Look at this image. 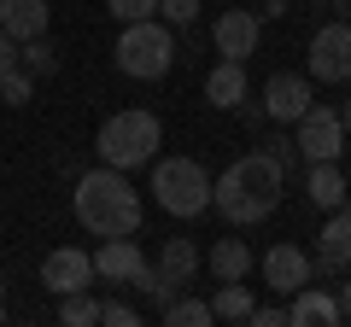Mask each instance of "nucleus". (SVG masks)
<instances>
[{
    "instance_id": "ddd939ff",
    "label": "nucleus",
    "mask_w": 351,
    "mask_h": 327,
    "mask_svg": "<svg viewBox=\"0 0 351 327\" xmlns=\"http://www.w3.org/2000/svg\"><path fill=\"white\" fill-rule=\"evenodd\" d=\"M316 269H322V275L351 269V205L328 211V222L316 228Z\"/></svg>"
},
{
    "instance_id": "cd10ccee",
    "label": "nucleus",
    "mask_w": 351,
    "mask_h": 327,
    "mask_svg": "<svg viewBox=\"0 0 351 327\" xmlns=\"http://www.w3.org/2000/svg\"><path fill=\"white\" fill-rule=\"evenodd\" d=\"M100 322H106V327H141V310H135V304L106 298V304H100Z\"/></svg>"
},
{
    "instance_id": "aec40b11",
    "label": "nucleus",
    "mask_w": 351,
    "mask_h": 327,
    "mask_svg": "<svg viewBox=\"0 0 351 327\" xmlns=\"http://www.w3.org/2000/svg\"><path fill=\"white\" fill-rule=\"evenodd\" d=\"M252 292H246V280H217V298H211V315L217 322H246L252 315Z\"/></svg>"
},
{
    "instance_id": "f03ea898",
    "label": "nucleus",
    "mask_w": 351,
    "mask_h": 327,
    "mask_svg": "<svg viewBox=\"0 0 351 327\" xmlns=\"http://www.w3.org/2000/svg\"><path fill=\"white\" fill-rule=\"evenodd\" d=\"M76 222L88 228V234H141V216H147V205H141V193L129 187V170H112V164H100V170H88V176H76Z\"/></svg>"
},
{
    "instance_id": "20e7f679",
    "label": "nucleus",
    "mask_w": 351,
    "mask_h": 327,
    "mask_svg": "<svg viewBox=\"0 0 351 327\" xmlns=\"http://www.w3.org/2000/svg\"><path fill=\"white\" fill-rule=\"evenodd\" d=\"M152 205L164 216H205L211 211V170L199 158H158L152 164Z\"/></svg>"
},
{
    "instance_id": "c85d7f7f",
    "label": "nucleus",
    "mask_w": 351,
    "mask_h": 327,
    "mask_svg": "<svg viewBox=\"0 0 351 327\" xmlns=\"http://www.w3.org/2000/svg\"><path fill=\"white\" fill-rule=\"evenodd\" d=\"M263 152H269L281 170H293V164H299V146H293V135H269V140H263Z\"/></svg>"
},
{
    "instance_id": "1a4fd4ad",
    "label": "nucleus",
    "mask_w": 351,
    "mask_h": 327,
    "mask_svg": "<svg viewBox=\"0 0 351 327\" xmlns=\"http://www.w3.org/2000/svg\"><path fill=\"white\" fill-rule=\"evenodd\" d=\"M258 269H263V280H269L281 298H293L299 287H311V280H316V257L304 252V246H293V239L269 246V252L258 257Z\"/></svg>"
},
{
    "instance_id": "39448f33",
    "label": "nucleus",
    "mask_w": 351,
    "mask_h": 327,
    "mask_svg": "<svg viewBox=\"0 0 351 327\" xmlns=\"http://www.w3.org/2000/svg\"><path fill=\"white\" fill-rule=\"evenodd\" d=\"M112 59H117V70L135 76V82H158V76H170V64H176V29L164 24V18L123 24V36H117Z\"/></svg>"
},
{
    "instance_id": "9d476101",
    "label": "nucleus",
    "mask_w": 351,
    "mask_h": 327,
    "mask_svg": "<svg viewBox=\"0 0 351 327\" xmlns=\"http://www.w3.org/2000/svg\"><path fill=\"white\" fill-rule=\"evenodd\" d=\"M258 41H263V18H258V12H246V6H228V12H217V24H211V47H217V59H240V64H246L252 53H258Z\"/></svg>"
},
{
    "instance_id": "f257e3e1",
    "label": "nucleus",
    "mask_w": 351,
    "mask_h": 327,
    "mask_svg": "<svg viewBox=\"0 0 351 327\" xmlns=\"http://www.w3.org/2000/svg\"><path fill=\"white\" fill-rule=\"evenodd\" d=\"M281 187H287V170L258 146V152H246V158H234L223 176H211V211L223 216L228 228H258V222L276 216Z\"/></svg>"
},
{
    "instance_id": "6ab92c4d",
    "label": "nucleus",
    "mask_w": 351,
    "mask_h": 327,
    "mask_svg": "<svg viewBox=\"0 0 351 327\" xmlns=\"http://www.w3.org/2000/svg\"><path fill=\"white\" fill-rule=\"evenodd\" d=\"M158 269L170 280H193V275H199V246L182 239V234H170V239H164V252H158Z\"/></svg>"
},
{
    "instance_id": "423d86ee",
    "label": "nucleus",
    "mask_w": 351,
    "mask_h": 327,
    "mask_svg": "<svg viewBox=\"0 0 351 327\" xmlns=\"http://www.w3.org/2000/svg\"><path fill=\"white\" fill-rule=\"evenodd\" d=\"M304 76L322 82V88L351 82V18H328L311 36V47H304Z\"/></svg>"
},
{
    "instance_id": "f704fd0d",
    "label": "nucleus",
    "mask_w": 351,
    "mask_h": 327,
    "mask_svg": "<svg viewBox=\"0 0 351 327\" xmlns=\"http://www.w3.org/2000/svg\"><path fill=\"white\" fill-rule=\"evenodd\" d=\"M346 205H351V199H346Z\"/></svg>"
},
{
    "instance_id": "7c9ffc66",
    "label": "nucleus",
    "mask_w": 351,
    "mask_h": 327,
    "mask_svg": "<svg viewBox=\"0 0 351 327\" xmlns=\"http://www.w3.org/2000/svg\"><path fill=\"white\" fill-rule=\"evenodd\" d=\"M6 64H18V41L0 29V70H6Z\"/></svg>"
},
{
    "instance_id": "6e6552de",
    "label": "nucleus",
    "mask_w": 351,
    "mask_h": 327,
    "mask_svg": "<svg viewBox=\"0 0 351 327\" xmlns=\"http://www.w3.org/2000/svg\"><path fill=\"white\" fill-rule=\"evenodd\" d=\"M316 100V82L304 70H276L269 76V82H263V117H269V123H299L304 117V105Z\"/></svg>"
},
{
    "instance_id": "b1692460",
    "label": "nucleus",
    "mask_w": 351,
    "mask_h": 327,
    "mask_svg": "<svg viewBox=\"0 0 351 327\" xmlns=\"http://www.w3.org/2000/svg\"><path fill=\"white\" fill-rule=\"evenodd\" d=\"M129 287H135L141 298H152V304H158V310H164V304H170L176 292H182V280H170V275H164V269H152V263H141V275L129 280Z\"/></svg>"
},
{
    "instance_id": "7ed1b4c3",
    "label": "nucleus",
    "mask_w": 351,
    "mask_h": 327,
    "mask_svg": "<svg viewBox=\"0 0 351 327\" xmlns=\"http://www.w3.org/2000/svg\"><path fill=\"white\" fill-rule=\"evenodd\" d=\"M158 140H164V123L147 105H129V112H112L100 123L94 152H100V164H112V170H141V164H152Z\"/></svg>"
},
{
    "instance_id": "473e14b6",
    "label": "nucleus",
    "mask_w": 351,
    "mask_h": 327,
    "mask_svg": "<svg viewBox=\"0 0 351 327\" xmlns=\"http://www.w3.org/2000/svg\"><path fill=\"white\" fill-rule=\"evenodd\" d=\"M339 315H346V322H351V280H346V287H339Z\"/></svg>"
},
{
    "instance_id": "a878e982",
    "label": "nucleus",
    "mask_w": 351,
    "mask_h": 327,
    "mask_svg": "<svg viewBox=\"0 0 351 327\" xmlns=\"http://www.w3.org/2000/svg\"><path fill=\"white\" fill-rule=\"evenodd\" d=\"M106 12L117 24H141V18H158V0H106Z\"/></svg>"
},
{
    "instance_id": "9b49d317",
    "label": "nucleus",
    "mask_w": 351,
    "mask_h": 327,
    "mask_svg": "<svg viewBox=\"0 0 351 327\" xmlns=\"http://www.w3.org/2000/svg\"><path fill=\"white\" fill-rule=\"evenodd\" d=\"M94 257V275L106 280V287H129V280L141 275V263H147V252H141V239L135 234H112L100 239V252H88Z\"/></svg>"
},
{
    "instance_id": "dca6fc26",
    "label": "nucleus",
    "mask_w": 351,
    "mask_h": 327,
    "mask_svg": "<svg viewBox=\"0 0 351 327\" xmlns=\"http://www.w3.org/2000/svg\"><path fill=\"white\" fill-rule=\"evenodd\" d=\"M304 193H311V205H316V211H339V205L351 199V187H346V170H339V158H328V164H311V170H304Z\"/></svg>"
},
{
    "instance_id": "5701e85b",
    "label": "nucleus",
    "mask_w": 351,
    "mask_h": 327,
    "mask_svg": "<svg viewBox=\"0 0 351 327\" xmlns=\"http://www.w3.org/2000/svg\"><path fill=\"white\" fill-rule=\"evenodd\" d=\"M59 322L64 327H94V322H100V298H94V292H64V298H59Z\"/></svg>"
},
{
    "instance_id": "a211bd4d",
    "label": "nucleus",
    "mask_w": 351,
    "mask_h": 327,
    "mask_svg": "<svg viewBox=\"0 0 351 327\" xmlns=\"http://www.w3.org/2000/svg\"><path fill=\"white\" fill-rule=\"evenodd\" d=\"M47 0H0V29L12 41H29V36H47Z\"/></svg>"
},
{
    "instance_id": "f8f14e48",
    "label": "nucleus",
    "mask_w": 351,
    "mask_h": 327,
    "mask_svg": "<svg viewBox=\"0 0 351 327\" xmlns=\"http://www.w3.org/2000/svg\"><path fill=\"white\" fill-rule=\"evenodd\" d=\"M88 280H94V257H88L82 246H59V252L41 257V287H47L53 298H64V292H82Z\"/></svg>"
},
{
    "instance_id": "c756f323",
    "label": "nucleus",
    "mask_w": 351,
    "mask_h": 327,
    "mask_svg": "<svg viewBox=\"0 0 351 327\" xmlns=\"http://www.w3.org/2000/svg\"><path fill=\"white\" fill-rule=\"evenodd\" d=\"M246 322H252V327H287V310H276V304H252Z\"/></svg>"
},
{
    "instance_id": "4be33fe9",
    "label": "nucleus",
    "mask_w": 351,
    "mask_h": 327,
    "mask_svg": "<svg viewBox=\"0 0 351 327\" xmlns=\"http://www.w3.org/2000/svg\"><path fill=\"white\" fill-rule=\"evenodd\" d=\"M18 64H24L29 76H53L59 70V47H53L47 36H29V41H18Z\"/></svg>"
},
{
    "instance_id": "2eb2a0df",
    "label": "nucleus",
    "mask_w": 351,
    "mask_h": 327,
    "mask_svg": "<svg viewBox=\"0 0 351 327\" xmlns=\"http://www.w3.org/2000/svg\"><path fill=\"white\" fill-rule=\"evenodd\" d=\"M246 94H252L246 88V64H240V59H217L211 76H205V100H211L217 112H234Z\"/></svg>"
},
{
    "instance_id": "393cba45",
    "label": "nucleus",
    "mask_w": 351,
    "mask_h": 327,
    "mask_svg": "<svg viewBox=\"0 0 351 327\" xmlns=\"http://www.w3.org/2000/svg\"><path fill=\"white\" fill-rule=\"evenodd\" d=\"M0 100L6 105H29L36 100V76H29L24 64H6V70H0Z\"/></svg>"
},
{
    "instance_id": "412c9836",
    "label": "nucleus",
    "mask_w": 351,
    "mask_h": 327,
    "mask_svg": "<svg viewBox=\"0 0 351 327\" xmlns=\"http://www.w3.org/2000/svg\"><path fill=\"white\" fill-rule=\"evenodd\" d=\"M158 315H164V327H211V322H217V315H211V298H182V292H176Z\"/></svg>"
},
{
    "instance_id": "bb28decb",
    "label": "nucleus",
    "mask_w": 351,
    "mask_h": 327,
    "mask_svg": "<svg viewBox=\"0 0 351 327\" xmlns=\"http://www.w3.org/2000/svg\"><path fill=\"white\" fill-rule=\"evenodd\" d=\"M158 18L164 24H193V18H199V0H158Z\"/></svg>"
},
{
    "instance_id": "2f4dec72",
    "label": "nucleus",
    "mask_w": 351,
    "mask_h": 327,
    "mask_svg": "<svg viewBox=\"0 0 351 327\" xmlns=\"http://www.w3.org/2000/svg\"><path fill=\"white\" fill-rule=\"evenodd\" d=\"M287 12V0H258V18H281Z\"/></svg>"
},
{
    "instance_id": "f3484780",
    "label": "nucleus",
    "mask_w": 351,
    "mask_h": 327,
    "mask_svg": "<svg viewBox=\"0 0 351 327\" xmlns=\"http://www.w3.org/2000/svg\"><path fill=\"white\" fill-rule=\"evenodd\" d=\"M205 269H211L217 280H246L252 269H258V257H252V246L240 234H223L211 252H205Z\"/></svg>"
},
{
    "instance_id": "72a5a7b5",
    "label": "nucleus",
    "mask_w": 351,
    "mask_h": 327,
    "mask_svg": "<svg viewBox=\"0 0 351 327\" xmlns=\"http://www.w3.org/2000/svg\"><path fill=\"white\" fill-rule=\"evenodd\" d=\"M339 123H346V140H351V94H346V105H339Z\"/></svg>"
},
{
    "instance_id": "4468645a",
    "label": "nucleus",
    "mask_w": 351,
    "mask_h": 327,
    "mask_svg": "<svg viewBox=\"0 0 351 327\" xmlns=\"http://www.w3.org/2000/svg\"><path fill=\"white\" fill-rule=\"evenodd\" d=\"M339 322H346V315H339V298H334V292H322L316 280L293 292V304H287V327H339Z\"/></svg>"
},
{
    "instance_id": "0eeeda50",
    "label": "nucleus",
    "mask_w": 351,
    "mask_h": 327,
    "mask_svg": "<svg viewBox=\"0 0 351 327\" xmlns=\"http://www.w3.org/2000/svg\"><path fill=\"white\" fill-rule=\"evenodd\" d=\"M293 146H299V158L304 164H328V158H339L346 152V123H339V112L334 105H304V117L293 123Z\"/></svg>"
}]
</instances>
